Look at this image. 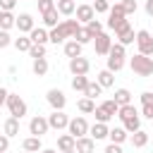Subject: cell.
Segmentation results:
<instances>
[{
	"label": "cell",
	"instance_id": "11a10c76",
	"mask_svg": "<svg viewBox=\"0 0 153 153\" xmlns=\"http://www.w3.org/2000/svg\"><path fill=\"white\" fill-rule=\"evenodd\" d=\"M69 153H76V151H69Z\"/></svg>",
	"mask_w": 153,
	"mask_h": 153
},
{
	"label": "cell",
	"instance_id": "f35d334b",
	"mask_svg": "<svg viewBox=\"0 0 153 153\" xmlns=\"http://www.w3.org/2000/svg\"><path fill=\"white\" fill-rule=\"evenodd\" d=\"M76 108H79L81 112H86V115H88V112H93V110H96V103H93L91 98H81V100L76 103Z\"/></svg>",
	"mask_w": 153,
	"mask_h": 153
},
{
	"label": "cell",
	"instance_id": "2e32d148",
	"mask_svg": "<svg viewBox=\"0 0 153 153\" xmlns=\"http://www.w3.org/2000/svg\"><path fill=\"white\" fill-rule=\"evenodd\" d=\"M108 124H103V122H96L93 127H88V134H91V139L93 141H100V139H105L108 136Z\"/></svg>",
	"mask_w": 153,
	"mask_h": 153
},
{
	"label": "cell",
	"instance_id": "9f6ffc18",
	"mask_svg": "<svg viewBox=\"0 0 153 153\" xmlns=\"http://www.w3.org/2000/svg\"><path fill=\"white\" fill-rule=\"evenodd\" d=\"M0 14H2V10H0Z\"/></svg>",
	"mask_w": 153,
	"mask_h": 153
},
{
	"label": "cell",
	"instance_id": "ffe728a7",
	"mask_svg": "<svg viewBox=\"0 0 153 153\" xmlns=\"http://www.w3.org/2000/svg\"><path fill=\"white\" fill-rule=\"evenodd\" d=\"M115 36H117V43H120V45H124V48H127L129 43H134V41H136V33H134V29H131V26H129V29H124V31H120V33H115Z\"/></svg>",
	"mask_w": 153,
	"mask_h": 153
},
{
	"label": "cell",
	"instance_id": "8992f818",
	"mask_svg": "<svg viewBox=\"0 0 153 153\" xmlns=\"http://www.w3.org/2000/svg\"><path fill=\"white\" fill-rule=\"evenodd\" d=\"M67 129H69V134H72L74 139H81V136H88V122H86L84 117H74V120H69V124H67Z\"/></svg>",
	"mask_w": 153,
	"mask_h": 153
},
{
	"label": "cell",
	"instance_id": "74e56055",
	"mask_svg": "<svg viewBox=\"0 0 153 153\" xmlns=\"http://www.w3.org/2000/svg\"><path fill=\"white\" fill-rule=\"evenodd\" d=\"M72 41H76V43H81V45H84V43H91V41H93V36H91V33L86 31V26H84V29H79V31H76V36H74Z\"/></svg>",
	"mask_w": 153,
	"mask_h": 153
},
{
	"label": "cell",
	"instance_id": "d6986e66",
	"mask_svg": "<svg viewBox=\"0 0 153 153\" xmlns=\"http://www.w3.org/2000/svg\"><path fill=\"white\" fill-rule=\"evenodd\" d=\"M65 38H67V33H65V26H62V24H57L55 29L48 31V41L55 43V45H57V43H65Z\"/></svg>",
	"mask_w": 153,
	"mask_h": 153
},
{
	"label": "cell",
	"instance_id": "bcb514c9",
	"mask_svg": "<svg viewBox=\"0 0 153 153\" xmlns=\"http://www.w3.org/2000/svg\"><path fill=\"white\" fill-rule=\"evenodd\" d=\"M55 7V2L53 0H38V10H41V14L43 12H48V10H53Z\"/></svg>",
	"mask_w": 153,
	"mask_h": 153
},
{
	"label": "cell",
	"instance_id": "cb8c5ba5",
	"mask_svg": "<svg viewBox=\"0 0 153 153\" xmlns=\"http://www.w3.org/2000/svg\"><path fill=\"white\" fill-rule=\"evenodd\" d=\"M146 143H148V131L139 129V131L131 134V146H134V148H143Z\"/></svg>",
	"mask_w": 153,
	"mask_h": 153
},
{
	"label": "cell",
	"instance_id": "836d02e7",
	"mask_svg": "<svg viewBox=\"0 0 153 153\" xmlns=\"http://www.w3.org/2000/svg\"><path fill=\"white\" fill-rule=\"evenodd\" d=\"M139 129H141V117H139V115L124 120V131H127V134H129V131L134 134V131H139Z\"/></svg>",
	"mask_w": 153,
	"mask_h": 153
},
{
	"label": "cell",
	"instance_id": "d590c367",
	"mask_svg": "<svg viewBox=\"0 0 153 153\" xmlns=\"http://www.w3.org/2000/svg\"><path fill=\"white\" fill-rule=\"evenodd\" d=\"M86 86H88V76H72V88L74 91H86Z\"/></svg>",
	"mask_w": 153,
	"mask_h": 153
},
{
	"label": "cell",
	"instance_id": "6da1fadb",
	"mask_svg": "<svg viewBox=\"0 0 153 153\" xmlns=\"http://www.w3.org/2000/svg\"><path fill=\"white\" fill-rule=\"evenodd\" d=\"M124 67V45H120V43H112V48H110V53H108V72H120Z\"/></svg>",
	"mask_w": 153,
	"mask_h": 153
},
{
	"label": "cell",
	"instance_id": "44dd1931",
	"mask_svg": "<svg viewBox=\"0 0 153 153\" xmlns=\"http://www.w3.org/2000/svg\"><path fill=\"white\" fill-rule=\"evenodd\" d=\"M81 43H76V41H65V55L72 60V57H79L81 55Z\"/></svg>",
	"mask_w": 153,
	"mask_h": 153
},
{
	"label": "cell",
	"instance_id": "30bf717a",
	"mask_svg": "<svg viewBox=\"0 0 153 153\" xmlns=\"http://www.w3.org/2000/svg\"><path fill=\"white\" fill-rule=\"evenodd\" d=\"M67 124H69V117L62 112V110H53V115H48V127L50 129H67Z\"/></svg>",
	"mask_w": 153,
	"mask_h": 153
},
{
	"label": "cell",
	"instance_id": "60d3db41",
	"mask_svg": "<svg viewBox=\"0 0 153 153\" xmlns=\"http://www.w3.org/2000/svg\"><path fill=\"white\" fill-rule=\"evenodd\" d=\"M93 115H96V122H103V124H108V122L112 120V117H110V115H108V112H105V110H103L100 105H98V108L93 110Z\"/></svg>",
	"mask_w": 153,
	"mask_h": 153
},
{
	"label": "cell",
	"instance_id": "7402d4cb",
	"mask_svg": "<svg viewBox=\"0 0 153 153\" xmlns=\"http://www.w3.org/2000/svg\"><path fill=\"white\" fill-rule=\"evenodd\" d=\"M22 148H24V151H29V153H38V151H43V146H41V139H38V136H29V139H24Z\"/></svg>",
	"mask_w": 153,
	"mask_h": 153
},
{
	"label": "cell",
	"instance_id": "5b68a950",
	"mask_svg": "<svg viewBox=\"0 0 153 153\" xmlns=\"http://www.w3.org/2000/svg\"><path fill=\"white\" fill-rule=\"evenodd\" d=\"M48 117H43V115H36V117H31V122H29V131H31V136H43V134H48Z\"/></svg>",
	"mask_w": 153,
	"mask_h": 153
},
{
	"label": "cell",
	"instance_id": "52a82bcc",
	"mask_svg": "<svg viewBox=\"0 0 153 153\" xmlns=\"http://www.w3.org/2000/svg\"><path fill=\"white\" fill-rule=\"evenodd\" d=\"M88 69H91V62L86 60V57H72L69 60V72L74 74V76H86L88 74Z\"/></svg>",
	"mask_w": 153,
	"mask_h": 153
},
{
	"label": "cell",
	"instance_id": "6f0895ef",
	"mask_svg": "<svg viewBox=\"0 0 153 153\" xmlns=\"http://www.w3.org/2000/svg\"><path fill=\"white\" fill-rule=\"evenodd\" d=\"M24 153H29V151H24Z\"/></svg>",
	"mask_w": 153,
	"mask_h": 153
},
{
	"label": "cell",
	"instance_id": "ee69618b",
	"mask_svg": "<svg viewBox=\"0 0 153 153\" xmlns=\"http://www.w3.org/2000/svg\"><path fill=\"white\" fill-rule=\"evenodd\" d=\"M122 10H124V14H134L136 12V0H122Z\"/></svg>",
	"mask_w": 153,
	"mask_h": 153
},
{
	"label": "cell",
	"instance_id": "1f68e13d",
	"mask_svg": "<svg viewBox=\"0 0 153 153\" xmlns=\"http://www.w3.org/2000/svg\"><path fill=\"white\" fill-rule=\"evenodd\" d=\"M100 91H103V86L98 84V81H88V86H86V91H84V98H96V96H100Z\"/></svg>",
	"mask_w": 153,
	"mask_h": 153
},
{
	"label": "cell",
	"instance_id": "e575fe53",
	"mask_svg": "<svg viewBox=\"0 0 153 153\" xmlns=\"http://www.w3.org/2000/svg\"><path fill=\"white\" fill-rule=\"evenodd\" d=\"M112 81H115V76H112V72H108V69H103V72H98V84H100L103 88H108V86H112Z\"/></svg>",
	"mask_w": 153,
	"mask_h": 153
},
{
	"label": "cell",
	"instance_id": "f546056e",
	"mask_svg": "<svg viewBox=\"0 0 153 153\" xmlns=\"http://www.w3.org/2000/svg\"><path fill=\"white\" fill-rule=\"evenodd\" d=\"M112 100H115L117 105H129V103H131V93H129L127 88H117V91H115V98H112Z\"/></svg>",
	"mask_w": 153,
	"mask_h": 153
},
{
	"label": "cell",
	"instance_id": "680465c9",
	"mask_svg": "<svg viewBox=\"0 0 153 153\" xmlns=\"http://www.w3.org/2000/svg\"><path fill=\"white\" fill-rule=\"evenodd\" d=\"M53 2H57V0H53Z\"/></svg>",
	"mask_w": 153,
	"mask_h": 153
},
{
	"label": "cell",
	"instance_id": "f907efd6",
	"mask_svg": "<svg viewBox=\"0 0 153 153\" xmlns=\"http://www.w3.org/2000/svg\"><path fill=\"white\" fill-rule=\"evenodd\" d=\"M7 148H10V139L5 134H0V153H7Z\"/></svg>",
	"mask_w": 153,
	"mask_h": 153
},
{
	"label": "cell",
	"instance_id": "3957f363",
	"mask_svg": "<svg viewBox=\"0 0 153 153\" xmlns=\"http://www.w3.org/2000/svg\"><path fill=\"white\" fill-rule=\"evenodd\" d=\"M5 105H7L10 115H12V117H17V120H22V117L26 115V103H24V98H22V96H17V93H10Z\"/></svg>",
	"mask_w": 153,
	"mask_h": 153
},
{
	"label": "cell",
	"instance_id": "f1b7e54d",
	"mask_svg": "<svg viewBox=\"0 0 153 153\" xmlns=\"http://www.w3.org/2000/svg\"><path fill=\"white\" fill-rule=\"evenodd\" d=\"M12 45H14L19 53H29V48H31L33 43H31V38H29V36H19V38H14V41H12Z\"/></svg>",
	"mask_w": 153,
	"mask_h": 153
},
{
	"label": "cell",
	"instance_id": "9a60e30c",
	"mask_svg": "<svg viewBox=\"0 0 153 153\" xmlns=\"http://www.w3.org/2000/svg\"><path fill=\"white\" fill-rule=\"evenodd\" d=\"M29 38H31L33 45H45V41H48V31L41 29V26H33L31 33H29Z\"/></svg>",
	"mask_w": 153,
	"mask_h": 153
},
{
	"label": "cell",
	"instance_id": "681fc988",
	"mask_svg": "<svg viewBox=\"0 0 153 153\" xmlns=\"http://www.w3.org/2000/svg\"><path fill=\"white\" fill-rule=\"evenodd\" d=\"M103 153H122V146H120V143H108Z\"/></svg>",
	"mask_w": 153,
	"mask_h": 153
},
{
	"label": "cell",
	"instance_id": "d4e9b609",
	"mask_svg": "<svg viewBox=\"0 0 153 153\" xmlns=\"http://www.w3.org/2000/svg\"><path fill=\"white\" fill-rule=\"evenodd\" d=\"M62 26H65L67 38H74V36H76V31L81 29V24H79L76 19H65V22H62Z\"/></svg>",
	"mask_w": 153,
	"mask_h": 153
},
{
	"label": "cell",
	"instance_id": "7bdbcfd3",
	"mask_svg": "<svg viewBox=\"0 0 153 153\" xmlns=\"http://www.w3.org/2000/svg\"><path fill=\"white\" fill-rule=\"evenodd\" d=\"M29 55H31L33 60L45 57V45H31V48H29Z\"/></svg>",
	"mask_w": 153,
	"mask_h": 153
},
{
	"label": "cell",
	"instance_id": "4316f807",
	"mask_svg": "<svg viewBox=\"0 0 153 153\" xmlns=\"http://www.w3.org/2000/svg\"><path fill=\"white\" fill-rule=\"evenodd\" d=\"M14 24H17V17H14L12 12H2V14H0V29H2V31H10Z\"/></svg>",
	"mask_w": 153,
	"mask_h": 153
},
{
	"label": "cell",
	"instance_id": "9c48e42d",
	"mask_svg": "<svg viewBox=\"0 0 153 153\" xmlns=\"http://www.w3.org/2000/svg\"><path fill=\"white\" fill-rule=\"evenodd\" d=\"M45 98H48V103H50L53 110H65V105H67V96H65L60 88H50Z\"/></svg>",
	"mask_w": 153,
	"mask_h": 153
},
{
	"label": "cell",
	"instance_id": "83f0119b",
	"mask_svg": "<svg viewBox=\"0 0 153 153\" xmlns=\"http://www.w3.org/2000/svg\"><path fill=\"white\" fill-rule=\"evenodd\" d=\"M57 17H60V12L53 7V10L43 12V24H45V26H50V29H55V26H57Z\"/></svg>",
	"mask_w": 153,
	"mask_h": 153
},
{
	"label": "cell",
	"instance_id": "4fadbf2b",
	"mask_svg": "<svg viewBox=\"0 0 153 153\" xmlns=\"http://www.w3.org/2000/svg\"><path fill=\"white\" fill-rule=\"evenodd\" d=\"M14 26L19 29V33H31V29H33L36 24H33V17L24 12V14H19V17H17V24H14Z\"/></svg>",
	"mask_w": 153,
	"mask_h": 153
},
{
	"label": "cell",
	"instance_id": "b9f144b4",
	"mask_svg": "<svg viewBox=\"0 0 153 153\" xmlns=\"http://www.w3.org/2000/svg\"><path fill=\"white\" fill-rule=\"evenodd\" d=\"M91 7H93V12H98V14H103V12H110V2H108V0H96Z\"/></svg>",
	"mask_w": 153,
	"mask_h": 153
},
{
	"label": "cell",
	"instance_id": "7dc6e473",
	"mask_svg": "<svg viewBox=\"0 0 153 153\" xmlns=\"http://www.w3.org/2000/svg\"><path fill=\"white\" fill-rule=\"evenodd\" d=\"M14 2H17V0H0V10H2V12H12V10H14Z\"/></svg>",
	"mask_w": 153,
	"mask_h": 153
},
{
	"label": "cell",
	"instance_id": "ac0fdd59",
	"mask_svg": "<svg viewBox=\"0 0 153 153\" xmlns=\"http://www.w3.org/2000/svg\"><path fill=\"white\" fill-rule=\"evenodd\" d=\"M55 10H57L62 17H69V14H74L76 2H74V0H57V2H55Z\"/></svg>",
	"mask_w": 153,
	"mask_h": 153
},
{
	"label": "cell",
	"instance_id": "8d00e7d4",
	"mask_svg": "<svg viewBox=\"0 0 153 153\" xmlns=\"http://www.w3.org/2000/svg\"><path fill=\"white\" fill-rule=\"evenodd\" d=\"M86 31H88V33H91V36L96 38L98 33H103V24H100L98 19H91V22L86 24Z\"/></svg>",
	"mask_w": 153,
	"mask_h": 153
},
{
	"label": "cell",
	"instance_id": "91938a15",
	"mask_svg": "<svg viewBox=\"0 0 153 153\" xmlns=\"http://www.w3.org/2000/svg\"><path fill=\"white\" fill-rule=\"evenodd\" d=\"M108 2H110V0H108Z\"/></svg>",
	"mask_w": 153,
	"mask_h": 153
},
{
	"label": "cell",
	"instance_id": "7c38bea8",
	"mask_svg": "<svg viewBox=\"0 0 153 153\" xmlns=\"http://www.w3.org/2000/svg\"><path fill=\"white\" fill-rule=\"evenodd\" d=\"M74 12H76V22H79V24H81V22H84V24H88L91 19H96V12H93V7H91V5H79Z\"/></svg>",
	"mask_w": 153,
	"mask_h": 153
},
{
	"label": "cell",
	"instance_id": "7a4b0ae2",
	"mask_svg": "<svg viewBox=\"0 0 153 153\" xmlns=\"http://www.w3.org/2000/svg\"><path fill=\"white\" fill-rule=\"evenodd\" d=\"M129 67H131V72L139 74V76H151V74H153V60L146 57V55H139V53L129 60Z\"/></svg>",
	"mask_w": 153,
	"mask_h": 153
},
{
	"label": "cell",
	"instance_id": "ba28073f",
	"mask_svg": "<svg viewBox=\"0 0 153 153\" xmlns=\"http://www.w3.org/2000/svg\"><path fill=\"white\" fill-rule=\"evenodd\" d=\"M108 14H110V17H108V29H112V31H115L124 19H127V14H124V10H122V2H117L115 7H110V12H108Z\"/></svg>",
	"mask_w": 153,
	"mask_h": 153
},
{
	"label": "cell",
	"instance_id": "ab89813d",
	"mask_svg": "<svg viewBox=\"0 0 153 153\" xmlns=\"http://www.w3.org/2000/svg\"><path fill=\"white\" fill-rule=\"evenodd\" d=\"M100 108H103V110H105V112H108L110 117H115V115H117V110H120V105H117V103H115L112 98H110V100H105V103H103Z\"/></svg>",
	"mask_w": 153,
	"mask_h": 153
},
{
	"label": "cell",
	"instance_id": "8fae6325",
	"mask_svg": "<svg viewBox=\"0 0 153 153\" xmlns=\"http://www.w3.org/2000/svg\"><path fill=\"white\" fill-rule=\"evenodd\" d=\"M93 45H96V53H98V55H108L110 48H112V38L103 31V33H98V36L93 38Z\"/></svg>",
	"mask_w": 153,
	"mask_h": 153
},
{
	"label": "cell",
	"instance_id": "5bb4252c",
	"mask_svg": "<svg viewBox=\"0 0 153 153\" xmlns=\"http://www.w3.org/2000/svg\"><path fill=\"white\" fill-rule=\"evenodd\" d=\"M74 151H76V153H93V151H96V141H93L91 136H81V139H76Z\"/></svg>",
	"mask_w": 153,
	"mask_h": 153
},
{
	"label": "cell",
	"instance_id": "e0dca14e",
	"mask_svg": "<svg viewBox=\"0 0 153 153\" xmlns=\"http://www.w3.org/2000/svg\"><path fill=\"white\" fill-rule=\"evenodd\" d=\"M74 143H76V139H74L72 134H62V136L57 139V148H60V153H69V151H74Z\"/></svg>",
	"mask_w": 153,
	"mask_h": 153
},
{
	"label": "cell",
	"instance_id": "f6af8a7d",
	"mask_svg": "<svg viewBox=\"0 0 153 153\" xmlns=\"http://www.w3.org/2000/svg\"><path fill=\"white\" fill-rule=\"evenodd\" d=\"M141 115H143L146 120H153V100H151V103H143V105H141Z\"/></svg>",
	"mask_w": 153,
	"mask_h": 153
},
{
	"label": "cell",
	"instance_id": "f5cc1de1",
	"mask_svg": "<svg viewBox=\"0 0 153 153\" xmlns=\"http://www.w3.org/2000/svg\"><path fill=\"white\" fill-rule=\"evenodd\" d=\"M146 14L153 17V0H146Z\"/></svg>",
	"mask_w": 153,
	"mask_h": 153
},
{
	"label": "cell",
	"instance_id": "816d5d0a",
	"mask_svg": "<svg viewBox=\"0 0 153 153\" xmlns=\"http://www.w3.org/2000/svg\"><path fill=\"white\" fill-rule=\"evenodd\" d=\"M7 96H10V91H7V88H2V86H0V108H2V105H5V103H7Z\"/></svg>",
	"mask_w": 153,
	"mask_h": 153
},
{
	"label": "cell",
	"instance_id": "db71d44e",
	"mask_svg": "<svg viewBox=\"0 0 153 153\" xmlns=\"http://www.w3.org/2000/svg\"><path fill=\"white\" fill-rule=\"evenodd\" d=\"M38 153H57V151H53V148H43V151H38Z\"/></svg>",
	"mask_w": 153,
	"mask_h": 153
},
{
	"label": "cell",
	"instance_id": "484cf974",
	"mask_svg": "<svg viewBox=\"0 0 153 153\" xmlns=\"http://www.w3.org/2000/svg\"><path fill=\"white\" fill-rule=\"evenodd\" d=\"M31 69H33V74H36V76H45V74H48V60H45V57L33 60Z\"/></svg>",
	"mask_w": 153,
	"mask_h": 153
},
{
	"label": "cell",
	"instance_id": "c3c4849f",
	"mask_svg": "<svg viewBox=\"0 0 153 153\" xmlns=\"http://www.w3.org/2000/svg\"><path fill=\"white\" fill-rule=\"evenodd\" d=\"M10 43H12V38H10V33H7V31H2V29H0V48H7V45H10Z\"/></svg>",
	"mask_w": 153,
	"mask_h": 153
},
{
	"label": "cell",
	"instance_id": "d6a6232c",
	"mask_svg": "<svg viewBox=\"0 0 153 153\" xmlns=\"http://www.w3.org/2000/svg\"><path fill=\"white\" fill-rule=\"evenodd\" d=\"M134 115H139L136 112V108L129 103V105H120V110H117V117L124 122V120H129V117H134Z\"/></svg>",
	"mask_w": 153,
	"mask_h": 153
},
{
	"label": "cell",
	"instance_id": "277c9868",
	"mask_svg": "<svg viewBox=\"0 0 153 153\" xmlns=\"http://www.w3.org/2000/svg\"><path fill=\"white\" fill-rule=\"evenodd\" d=\"M136 45H139V55H146V57L153 55V36L146 29L136 31Z\"/></svg>",
	"mask_w": 153,
	"mask_h": 153
},
{
	"label": "cell",
	"instance_id": "603a6c76",
	"mask_svg": "<svg viewBox=\"0 0 153 153\" xmlns=\"http://www.w3.org/2000/svg\"><path fill=\"white\" fill-rule=\"evenodd\" d=\"M108 139H110V143H122V141H127V131H124V127H115V129H110V131H108Z\"/></svg>",
	"mask_w": 153,
	"mask_h": 153
},
{
	"label": "cell",
	"instance_id": "4dcf8cb0",
	"mask_svg": "<svg viewBox=\"0 0 153 153\" xmlns=\"http://www.w3.org/2000/svg\"><path fill=\"white\" fill-rule=\"evenodd\" d=\"M17 134H19V120L17 117H10L5 122V136L10 139V136H17Z\"/></svg>",
	"mask_w": 153,
	"mask_h": 153
}]
</instances>
